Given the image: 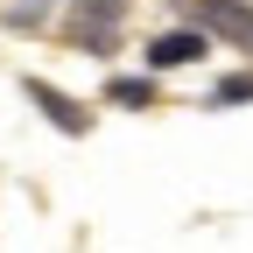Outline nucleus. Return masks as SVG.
Instances as JSON below:
<instances>
[{
  "mask_svg": "<svg viewBox=\"0 0 253 253\" xmlns=\"http://www.w3.org/2000/svg\"><path fill=\"white\" fill-rule=\"evenodd\" d=\"M28 99H36V106L49 113V126H63V134H84V113H78L71 99H63L56 84H42V78H28Z\"/></svg>",
  "mask_w": 253,
  "mask_h": 253,
  "instance_id": "obj_4",
  "label": "nucleus"
},
{
  "mask_svg": "<svg viewBox=\"0 0 253 253\" xmlns=\"http://www.w3.org/2000/svg\"><path fill=\"white\" fill-rule=\"evenodd\" d=\"M197 56H211V42L197 28H169V36L148 42V71H183V63H197Z\"/></svg>",
  "mask_w": 253,
  "mask_h": 253,
  "instance_id": "obj_3",
  "label": "nucleus"
},
{
  "mask_svg": "<svg viewBox=\"0 0 253 253\" xmlns=\"http://www.w3.org/2000/svg\"><path fill=\"white\" fill-rule=\"evenodd\" d=\"M56 7H63V0H14V7H7V21H14V28H42Z\"/></svg>",
  "mask_w": 253,
  "mask_h": 253,
  "instance_id": "obj_5",
  "label": "nucleus"
},
{
  "mask_svg": "<svg viewBox=\"0 0 253 253\" xmlns=\"http://www.w3.org/2000/svg\"><path fill=\"white\" fill-rule=\"evenodd\" d=\"M197 21H204V36L253 49V7L246 0H197Z\"/></svg>",
  "mask_w": 253,
  "mask_h": 253,
  "instance_id": "obj_2",
  "label": "nucleus"
},
{
  "mask_svg": "<svg viewBox=\"0 0 253 253\" xmlns=\"http://www.w3.org/2000/svg\"><path fill=\"white\" fill-rule=\"evenodd\" d=\"M120 14H126V0H71V42L106 56L120 36Z\"/></svg>",
  "mask_w": 253,
  "mask_h": 253,
  "instance_id": "obj_1",
  "label": "nucleus"
},
{
  "mask_svg": "<svg viewBox=\"0 0 253 253\" xmlns=\"http://www.w3.org/2000/svg\"><path fill=\"white\" fill-rule=\"evenodd\" d=\"M211 99H218V106H239V99H253V78H225V84L211 91Z\"/></svg>",
  "mask_w": 253,
  "mask_h": 253,
  "instance_id": "obj_7",
  "label": "nucleus"
},
{
  "mask_svg": "<svg viewBox=\"0 0 253 253\" xmlns=\"http://www.w3.org/2000/svg\"><path fill=\"white\" fill-rule=\"evenodd\" d=\"M113 99H120V106H148V99H155V84H148V78H120V84H113Z\"/></svg>",
  "mask_w": 253,
  "mask_h": 253,
  "instance_id": "obj_6",
  "label": "nucleus"
}]
</instances>
